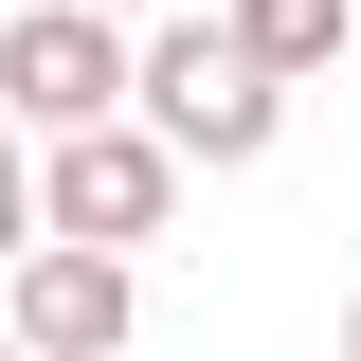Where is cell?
Wrapping results in <instances>:
<instances>
[{
    "label": "cell",
    "instance_id": "obj_7",
    "mask_svg": "<svg viewBox=\"0 0 361 361\" xmlns=\"http://www.w3.org/2000/svg\"><path fill=\"white\" fill-rule=\"evenodd\" d=\"M90 18H109V37H145V18H180V0H90Z\"/></svg>",
    "mask_w": 361,
    "mask_h": 361
},
{
    "label": "cell",
    "instance_id": "obj_2",
    "mask_svg": "<svg viewBox=\"0 0 361 361\" xmlns=\"http://www.w3.org/2000/svg\"><path fill=\"white\" fill-rule=\"evenodd\" d=\"M180 217V163L109 109V127H73V145H37V235L54 253H145V235Z\"/></svg>",
    "mask_w": 361,
    "mask_h": 361
},
{
    "label": "cell",
    "instance_id": "obj_6",
    "mask_svg": "<svg viewBox=\"0 0 361 361\" xmlns=\"http://www.w3.org/2000/svg\"><path fill=\"white\" fill-rule=\"evenodd\" d=\"M18 253H37V145L0 127V271H18Z\"/></svg>",
    "mask_w": 361,
    "mask_h": 361
},
{
    "label": "cell",
    "instance_id": "obj_5",
    "mask_svg": "<svg viewBox=\"0 0 361 361\" xmlns=\"http://www.w3.org/2000/svg\"><path fill=\"white\" fill-rule=\"evenodd\" d=\"M217 37L253 54L271 90H307V73H343V37H361V0H217Z\"/></svg>",
    "mask_w": 361,
    "mask_h": 361
},
{
    "label": "cell",
    "instance_id": "obj_4",
    "mask_svg": "<svg viewBox=\"0 0 361 361\" xmlns=\"http://www.w3.org/2000/svg\"><path fill=\"white\" fill-rule=\"evenodd\" d=\"M127 325H145V271L127 253H54L37 235V253L0 271V343L18 361H127Z\"/></svg>",
    "mask_w": 361,
    "mask_h": 361
},
{
    "label": "cell",
    "instance_id": "obj_9",
    "mask_svg": "<svg viewBox=\"0 0 361 361\" xmlns=\"http://www.w3.org/2000/svg\"><path fill=\"white\" fill-rule=\"evenodd\" d=\"M0 361H18V343H0Z\"/></svg>",
    "mask_w": 361,
    "mask_h": 361
},
{
    "label": "cell",
    "instance_id": "obj_8",
    "mask_svg": "<svg viewBox=\"0 0 361 361\" xmlns=\"http://www.w3.org/2000/svg\"><path fill=\"white\" fill-rule=\"evenodd\" d=\"M343 361H361V307H343Z\"/></svg>",
    "mask_w": 361,
    "mask_h": 361
},
{
    "label": "cell",
    "instance_id": "obj_1",
    "mask_svg": "<svg viewBox=\"0 0 361 361\" xmlns=\"http://www.w3.org/2000/svg\"><path fill=\"white\" fill-rule=\"evenodd\" d=\"M127 127L163 145L180 180H199V163L235 180V163H271V145H289V90H271L253 54H235L217 18L180 0V18H145V37H127Z\"/></svg>",
    "mask_w": 361,
    "mask_h": 361
},
{
    "label": "cell",
    "instance_id": "obj_3",
    "mask_svg": "<svg viewBox=\"0 0 361 361\" xmlns=\"http://www.w3.org/2000/svg\"><path fill=\"white\" fill-rule=\"evenodd\" d=\"M109 109H127V37H109L90 0H18V18H0V127L73 145V127H109Z\"/></svg>",
    "mask_w": 361,
    "mask_h": 361
}]
</instances>
